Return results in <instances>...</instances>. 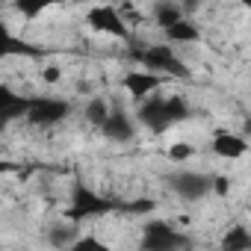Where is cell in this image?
Masks as SVG:
<instances>
[{"instance_id":"8992f818","label":"cell","mask_w":251,"mask_h":251,"mask_svg":"<svg viewBox=\"0 0 251 251\" xmlns=\"http://www.w3.org/2000/svg\"><path fill=\"white\" fill-rule=\"evenodd\" d=\"M109 112H112V106H109L106 98H92V100L83 106V118H86L89 124H95V127H103V121L109 118Z\"/></svg>"},{"instance_id":"ba28073f","label":"cell","mask_w":251,"mask_h":251,"mask_svg":"<svg viewBox=\"0 0 251 251\" xmlns=\"http://www.w3.org/2000/svg\"><path fill=\"white\" fill-rule=\"evenodd\" d=\"M195 157V148L189 145V142H172L169 145V160L172 163H186V160H192Z\"/></svg>"},{"instance_id":"9c48e42d","label":"cell","mask_w":251,"mask_h":251,"mask_svg":"<svg viewBox=\"0 0 251 251\" xmlns=\"http://www.w3.org/2000/svg\"><path fill=\"white\" fill-rule=\"evenodd\" d=\"M62 77H65V71H62V65H56V62H50V65H45V68L39 71V80H42L45 86H56V83H62Z\"/></svg>"},{"instance_id":"3957f363","label":"cell","mask_w":251,"mask_h":251,"mask_svg":"<svg viewBox=\"0 0 251 251\" xmlns=\"http://www.w3.org/2000/svg\"><path fill=\"white\" fill-rule=\"evenodd\" d=\"M103 133L112 139V142H127L133 136V121L124 115V112H109V118L103 121Z\"/></svg>"},{"instance_id":"5b68a950","label":"cell","mask_w":251,"mask_h":251,"mask_svg":"<svg viewBox=\"0 0 251 251\" xmlns=\"http://www.w3.org/2000/svg\"><path fill=\"white\" fill-rule=\"evenodd\" d=\"M251 248V233L245 225H233L227 227V233L222 236V251H248Z\"/></svg>"},{"instance_id":"30bf717a","label":"cell","mask_w":251,"mask_h":251,"mask_svg":"<svg viewBox=\"0 0 251 251\" xmlns=\"http://www.w3.org/2000/svg\"><path fill=\"white\" fill-rule=\"evenodd\" d=\"M213 192H216V195H227V192H230V180H227V177H216V180H213Z\"/></svg>"},{"instance_id":"6da1fadb","label":"cell","mask_w":251,"mask_h":251,"mask_svg":"<svg viewBox=\"0 0 251 251\" xmlns=\"http://www.w3.org/2000/svg\"><path fill=\"white\" fill-rule=\"evenodd\" d=\"M183 12H186V9H183L180 3H175V0H160V3L151 6V18H154V24H157L160 30H169V27L180 24V21L186 18Z\"/></svg>"},{"instance_id":"7a4b0ae2","label":"cell","mask_w":251,"mask_h":251,"mask_svg":"<svg viewBox=\"0 0 251 251\" xmlns=\"http://www.w3.org/2000/svg\"><path fill=\"white\" fill-rule=\"evenodd\" d=\"M213 151H216V157H222V160H239V157H245L248 142H245V136L222 133V136L213 139Z\"/></svg>"},{"instance_id":"52a82bcc","label":"cell","mask_w":251,"mask_h":251,"mask_svg":"<svg viewBox=\"0 0 251 251\" xmlns=\"http://www.w3.org/2000/svg\"><path fill=\"white\" fill-rule=\"evenodd\" d=\"M198 36H201L198 27H195L192 21H186V18H183L180 24H175V27L166 30V39L175 42V45H177V42H180V45H186V42H198Z\"/></svg>"},{"instance_id":"277c9868","label":"cell","mask_w":251,"mask_h":251,"mask_svg":"<svg viewBox=\"0 0 251 251\" xmlns=\"http://www.w3.org/2000/svg\"><path fill=\"white\" fill-rule=\"evenodd\" d=\"M65 109L68 106L62 100H42V103H36L30 109V121H36V124H53V121H59L65 115Z\"/></svg>"}]
</instances>
